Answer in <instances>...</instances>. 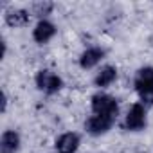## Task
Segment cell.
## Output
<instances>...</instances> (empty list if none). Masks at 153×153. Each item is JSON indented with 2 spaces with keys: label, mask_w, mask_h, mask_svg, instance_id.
Instances as JSON below:
<instances>
[{
  "label": "cell",
  "mask_w": 153,
  "mask_h": 153,
  "mask_svg": "<svg viewBox=\"0 0 153 153\" xmlns=\"http://www.w3.org/2000/svg\"><path fill=\"white\" fill-rule=\"evenodd\" d=\"M133 87L144 101L153 103V67H142L135 74Z\"/></svg>",
  "instance_id": "1"
},
{
  "label": "cell",
  "mask_w": 153,
  "mask_h": 153,
  "mask_svg": "<svg viewBox=\"0 0 153 153\" xmlns=\"http://www.w3.org/2000/svg\"><path fill=\"white\" fill-rule=\"evenodd\" d=\"M92 110L96 115H105V117L115 119L117 112H119V105H117L115 97H112L108 94H96V96H92Z\"/></svg>",
  "instance_id": "2"
},
{
  "label": "cell",
  "mask_w": 153,
  "mask_h": 153,
  "mask_svg": "<svg viewBox=\"0 0 153 153\" xmlns=\"http://www.w3.org/2000/svg\"><path fill=\"white\" fill-rule=\"evenodd\" d=\"M36 87L45 94H56L61 90L63 81L58 74H54L51 70H40L36 74Z\"/></svg>",
  "instance_id": "3"
},
{
  "label": "cell",
  "mask_w": 153,
  "mask_h": 153,
  "mask_svg": "<svg viewBox=\"0 0 153 153\" xmlns=\"http://www.w3.org/2000/svg\"><path fill=\"white\" fill-rule=\"evenodd\" d=\"M126 130L130 131H140L146 128V108L142 103H135L128 114H126V121H124Z\"/></svg>",
  "instance_id": "4"
},
{
  "label": "cell",
  "mask_w": 153,
  "mask_h": 153,
  "mask_svg": "<svg viewBox=\"0 0 153 153\" xmlns=\"http://www.w3.org/2000/svg\"><path fill=\"white\" fill-rule=\"evenodd\" d=\"M114 121H115V119H110V117H105V115H92L90 119H87L85 130H87L90 135H94V137L105 135V133L112 128Z\"/></svg>",
  "instance_id": "5"
},
{
  "label": "cell",
  "mask_w": 153,
  "mask_h": 153,
  "mask_svg": "<svg viewBox=\"0 0 153 153\" xmlns=\"http://www.w3.org/2000/svg\"><path fill=\"white\" fill-rule=\"evenodd\" d=\"M79 148V135L78 133H63L56 139V151L58 153H76Z\"/></svg>",
  "instance_id": "6"
},
{
  "label": "cell",
  "mask_w": 153,
  "mask_h": 153,
  "mask_svg": "<svg viewBox=\"0 0 153 153\" xmlns=\"http://www.w3.org/2000/svg\"><path fill=\"white\" fill-rule=\"evenodd\" d=\"M54 34H56V27L49 20H40L33 29V38L36 43H47Z\"/></svg>",
  "instance_id": "7"
},
{
  "label": "cell",
  "mask_w": 153,
  "mask_h": 153,
  "mask_svg": "<svg viewBox=\"0 0 153 153\" xmlns=\"http://www.w3.org/2000/svg\"><path fill=\"white\" fill-rule=\"evenodd\" d=\"M105 58V51L99 47H88L87 51H83V54L79 56V65L81 68H92L96 67L101 59Z\"/></svg>",
  "instance_id": "8"
},
{
  "label": "cell",
  "mask_w": 153,
  "mask_h": 153,
  "mask_svg": "<svg viewBox=\"0 0 153 153\" xmlns=\"http://www.w3.org/2000/svg\"><path fill=\"white\" fill-rule=\"evenodd\" d=\"M20 148V135L15 130H7L0 139V153H15Z\"/></svg>",
  "instance_id": "9"
},
{
  "label": "cell",
  "mask_w": 153,
  "mask_h": 153,
  "mask_svg": "<svg viewBox=\"0 0 153 153\" xmlns=\"http://www.w3.org/2000/svg\"><path fill=\"white\" fill-rule=\"evenodd\" d=\"M115 79H117V68L112 67V65H106V67H103V68L97 72L94 83H96V87L105 88V87H110Z\"/></svg>",
  "instance_id": "10"
},
{
  "label": "cell",
  "mask_w": 153,
  "mask_h": 153,
  "mask_svg": "<svg viewBox=\"0 0 153 153\" xmlns=\"http://www.w3.org/2000/svg\"><path fill=\"white\" fill-rule=\"evenodd\" d=\"M31 16L25 9H13L6 15V24L9 27H25L29 24Z\"/></svg>",
  "instance_id": "11"
},
{
  "label": "cell",
  "mask_w": 153,
  "mask_h": 153,
  "mask_svg": "<svg viewBox=\"0 0 153 153\" xmlns=\"http://www.w3.org/2000/svg\"><path fill=\"white\" fill-rule=\"evenodd\" d=\"M52 4L51 2H38V4H34V7H33V11H34V15H40V16H43V15H49L51 11H52Z\"/></svg>",
  "instance_id": "12"
}]
</instances>
